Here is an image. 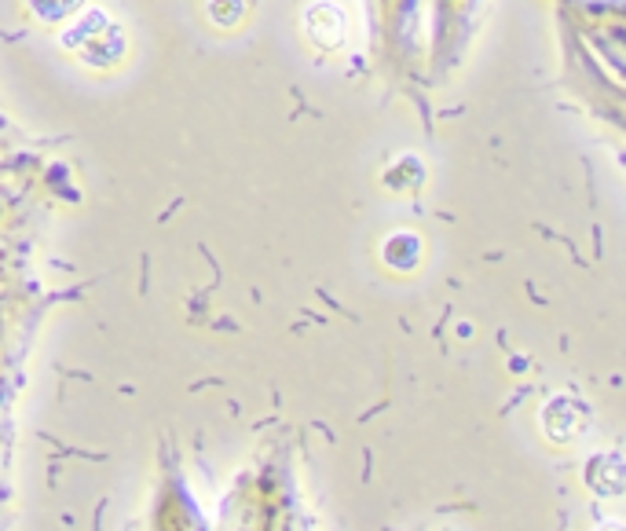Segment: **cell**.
Segmentation results:
<instances>
[{"label":"cell","instance_id":"6da1fadb","mask_svg":"<svg viewBox=\"0 0 626 531\" xmlns=\"http://www.w3.org/2000/svg\"><path fill=\"white\" fill-rule=\"evenodd\" d=\"M308 29H311V37L322 40V44H341V37H344V15L333 4H315L308 11Z\"/></svg>","mask_w":626,"mask_h":531},{"label":"cell","instance_id":"7a4b0ae2","mask_svg":"<svg viewBox=\"0 0 626 531\" xmlns=\"http://www.w3.org/2000/svg\"><path fill=\"white\" fill-rule=\"evenodd\" d=\"M77 4H81V0H33V11L40 15V19H62V15L77 11Z\"/></svg>","mask_w":626,"mask_h":531},{"label":"cell","instance_id":"3957f363","mask_svg":"<svg viewBox=\"0 0 626 531\" xmlns=\"http://www.w3.org/2000/svg\"><path fill=\"white\" fill-rule=\"evenodd\" d=\"M209 15H213L216 22H234V19L242 15V4H238V0H213Z\"/></svg>","mask_w":626,"mask_h":531}]
</instances>
